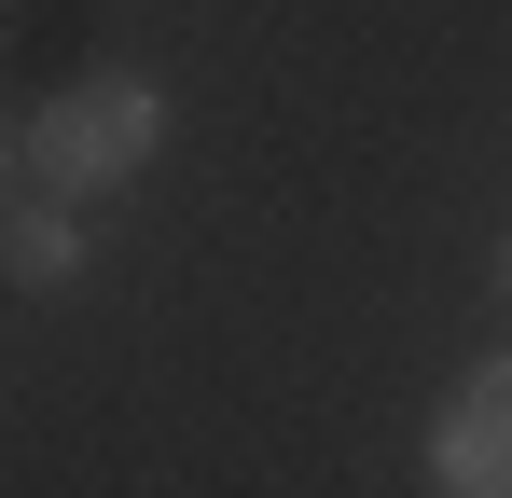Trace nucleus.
<instances>
[{
  "label": "nucleus",
  "instance_id": "obj_3",
  "mask_svg": "<svg viewBox=\"0 0 512 498\" xmlns=\"http://www.w3.org/2000/svg\"><path fill=\"white\" fill-rule=\"evenodd\" d=\"M0 277H14V291H70V277H84V208L14 194V208H0Z\"/></svg>",
  "mask_w": 512,
  "mask_h": 498
},
{
  "label": "nucleus",
  "instance_id": "obj_5",
  "mask_svg": "<svg viewBox=\"0 0 512 498\" xmlns=\"http://www.w3.org/2000/svg\"><path fill=\"white\" fill-rule=\"evenodd\" d=\"M499 305H512V236H499Z\"/></svg>",
  "mask_w": 512,
  "mask_h": 498
},
{
  "label": "nucleus",
  "instance_id": "obj_4",
  "mask_svg": "<svg viewBox=\"0 0 512 498\" xmlns=\"http://www.w3.org/2000/svg\"><path fill=\"white\" fill-rule=\"evenodd\" d=\"M14 180H28V125H0V208H14Z\"/></svg>",
  "mask_w": 512,
  "mask_h": 498
},
{
  "label": "nucleus",
  "instance_id": "obj_2",
  "mask_svg": "<svg viewBox=\"0 0 512 498\" xmlns=\"http://www.w3.org/2000/svg\"><path fill=\"white\" fill-rule=\"evenodd\" d=\"M429 485H443V498H512V360H485V374L443 402V429H429Z\"/></svg>",
  "mask_w": 512,
  "mask_h": 498
},
{
  "label": "nucleus",
  "instance_id": "obj_1",
  "mask_svg": "<svg viewBox=\"0 0 512 498\" xmlns=\"http://www.w3.org/2000/svg\"><path fill=\"white\" fill-rule=\"evenodd\" d=\"M153 139H167V97H153L139 70H97V83H70L56 111H28V180H42L56 208H84V194H111V180H139Z\"/></svg>",
  "mask_w": 512,
  "mask_h": 498
}]
</instances>
